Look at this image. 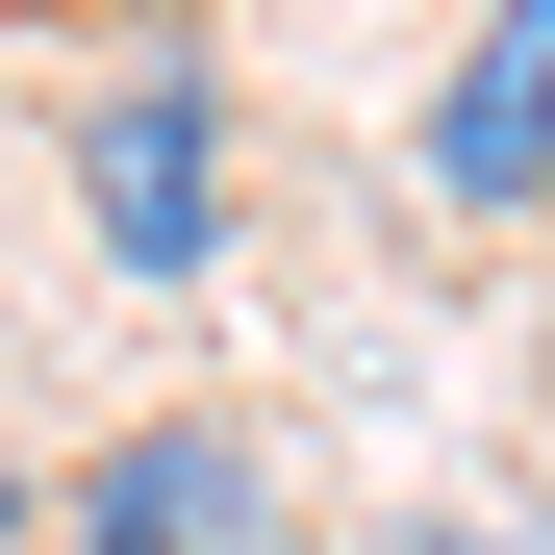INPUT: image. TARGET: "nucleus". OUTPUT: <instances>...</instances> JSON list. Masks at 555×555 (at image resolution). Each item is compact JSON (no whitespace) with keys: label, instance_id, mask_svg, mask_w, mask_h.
<instances>
[{"label":"nucleus","instance_id":"20e7f679","mask_svg":"<svg viewBox=\"0 0 555 555\" xmlns=\"http://www.w3.org/2000/svg\"><path fill=\"white\" fill-rule=\"evenodd\" d=\"M353 555H555V505H404V530H353Z\"/></svg>","mask_w":555,"mask_h":555},{"label":"nucleus","instance_id":"f03ea898","mask_svg":"<svg viewBox=\"0 0 555 555\" xmlns=\"http://www.w3.org/2000/svg\"><path fill=\"white\" fill-rule=\"evenodd\" d=\"M278 530H304L278 404H127V429H76V480H51V555H278Z\"/></svg>","mask_w":555,"mask_h":555},{"label":"nucleus","instance_id":"f257e3e1","mask_svg":"<svg viewBox=\"0 0 555 555\" xmlns=\"http://www.w3.org/2000/svg\"><path fill=\"white\" fill-rule=\"evenodd\" d=\"M76 253H102V278H228V203H253V177H228V51L203 26H127V51H76Z\"/></svg>","mask_w":555,"mask_h":555},{"label":"nucleus","instance_id":"39448f33","mask_svg":"<svg viewBox=\"0 0 555 555\" xmlns=\"http://www.w3.org/2000/svg\"><path fill=\"white\" fill-rule=\"evenodd\" d=\"M0 555H51V480H0Z\"/></svg>","mask_w":555,"mask_h":555},{"label":"nucleus","instance_id":"7ed1b4c3","mask_svg":"<svg viewBox=\"0 0 555 555\" xmlns=\"http://www.w3.org/2000/svg\"><path fill=\"white\" fill-rule=\"evenodd\" d=\"M404 177L454 228H530L555 203V0H454V51H429V102H404Z\"/></svg>","mask_w":555,"mask_h":555}]
</instances>
